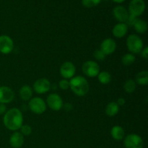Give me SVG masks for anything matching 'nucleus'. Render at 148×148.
I'll use <instances>...</instances> for the list:
<instances>
[{"label": "nucleus", "mask_w": 148, "mask_h": 148, "mask_svg": "<svg viewBox=\"0 0 148 148\" xmlns=\"http://www.w3.org/2000/svg\"><path fill=\"white\" fill-rule=\"evenodd\" d=\"M3 123L7 129L11 131L20 130L23 123V116L21 111L13 108L7 111L3 117Z\"/></svg>", "instance_id": "obj_1"}, {"label": "nucleus", "mask_w": 148, "mask_h": 148, "mask_svg": "<svg viewBox=\"0 0 148 148\" xmlns=\"http://www.w3.org/2000/svg\"><path fill=\"white\" fill-rule=\"evenodd\" d=\"M69 82L70 89L75 95L78 96H84L89 91V83L84 77H73L71 78Z\"/></svg>", "instance_id": "obj_2"}, {"label": "nucleus", "mask_w": 148, "mask_h": 148, "mask_svg": "<svg viewBox=\"0 0 148 148\" xmlns=\"http://www.w3.org/2000/svg\"><path fill=\"white\" fill-rule=\"evenodd\" d=\"M127 46L128 50L132 53H139L144 48V43L140 36L135 34H132L127 38Z\"/></svg>", "instance_id": "obj_3"}, {"label": "nucleus", "mask_w": 148, "mask_h": 148, "mask_svg": "<svg viewBox=\"0 0 148 148\" xmlns=\"http://www.w3.org/2000/svg\"><path fill=\"white\" fill-rule=\"evenodd\" d=\"M28 107L30 111L36 114H42L46 110V103L42 98L35 97L29 101Z\"/></svg>", "instance_id": "obj_4"}, {"label": "nucleus", "mask_w": 148, "mask_h": 148, "mask_svg": "<svg viewBox=\"0 0 148 148\" xmlns=\"http://www.w3.org/2000/svg\"><path fill=\"white\" fill-rule=\"evenodd\" d=\"M145 10V3L144 0H132L129 4V14L140 17Z\"/></svg>", "instance_id": "obj_5"}, {"label": "nucleus", "mask_w": 148, "mask_h": 148, "mask_svg": "<svg viewBox=\"0 0 148 148\" xmlns=\"http://www.w3.org/2000/svg\"><path fill=\"white\" fill-rule=\"evenodd\" d=\"M82 72L89 77H95L98 76L100 72V66L94 61H87L82 64Z\"/></svg>", "instance_id": "obj_6"}, {"label": "nucleus", "mask_w": 148, "mask_h": 148, "mask_svg": "<svg viewBox=\"0 0 148 148\" xmlns=\"http://www.w3.org/2000/svg\"><path fill=\"white\" fill-rule=\"evenodd\" d=\"M143 140L137 134H129L124 139V146L126 148H143Z\"/></svg>", "instance_id": "obj_7"}, {"label": "nucleus", "mask_w": 148, "mask_h": 148, "mask_svg": "<svg viewBox=\"0 0 148 148\" xmlns=\"http://www.w3.org/2000/svg\"><path fill=\"white\" fill-rule=\"evenodd\" d=\"M14 49V42L10 36L7 35L0 36V53L9 54Z\"/></svg>", "instance_id": "obj_8"}, {"label": "nucleus", "mask_w": 148, "mask_h": 148, "mask_svg": "<svg viewBox=\"0 0 148 148\" xmlns=\"http://www.w3.org/2000/svg\"><path fill=\"white\" fill-rule=\"evenodd\" d=\"M46 103L51 109L55 111H58L62 109L64 105L61 96L56 93L50 94L46 100Z\"/></svg>", "instance_id": "obj_9"}, {"label": "nucleus", "mask_w": 148, "mask_h": 148, "mask_svg": "<svg viewBox=\"0 0 148 148\" xmlns=\"http://www.w3.org/2000/svg\"><path fill=\"white\" fill-rule=\"evenodd\" d=\"M76 72V67L71 62H65L60 67V75L64 79H71L73 77Z\"/></svg>", "instance_id": "obj_10"}, {"label": "nucleus", "mask_w": 148, "mask_h": 148, "mask_svg": "<svg viewBox=\"0 0 148 148\" xmlns=\"http://www.w3.org/2000/svg\"><path fill=\"white\" fill-rule=\"evenodd\" d=\"M51 83L46 78H40L33 84V90L38 94H43L49 92L51 89Z\"/></svg>", "instance_id": "obj_11"}, {"label": "nucleus", "mask_w": 148, "mask_h": 148, "mask_svg": "<svg viewBox=\"0 0 148 148\" xmlns=\"http://www.w3.org/2000/svg\"><path fill=\"white\" fill-rule=\"evenodd\" d=\"M14 91L7 86L0 87V103H10L14 100Z\"/></svg>", "instance_id": "obj_12"}, {"label": "nucleus", "mask_w": 148, "mask_h": 148, "mask_svg": "<svg viewBox=\"0 0 148 148\" xmlns=\"http://www.w3.org/2000/svg\"><path fill=\"white\" fill-rule=\"evenodd\" d=\"M129 14L128 10L123 6H116L113 10V15L114 18L119 23H125Z\"/></svg>", "instance_id": "obj_13"}, {"label": "nucleus", "mask_w": 148, "mask_h": 148, "mask_svg": "<svg viewBox=\"0 0 148 148\" xmlns=\"http://www.w3.org/2000/svg\"><path fill=\"white\" fill-rule=\"evenodd\" d=\"M116 49V43L112 38H106L101 44V49L106 55H110L114 53Z\"/></svg>", "instance_id": "obj_14"}, {"label": "nucleus", "mask_w": 148, "mask_h": 148, "mask_svg": "<svg viewBox=\"0 0 148 148\" xmlns=\"http://www.w3.org/2000/svg\"><path fill=\"white\" fill-rule=\"evenodd\" d=\"M128 26L123 23H119L116 25L112 30V33L116 38H121L124 37L128 32Z\"/></svg>", "instance_id": "obj_15"}, {"label": "nucleus", "mask_w": 148, "mask_h": 148, "mask_svg": "<svg viewBox=\"0 0 148 148\" xmlns=\"http://www.w3.org/2000/svg\"><path fill=\"white\" fill-rule=\"evenodd\" d=\"M24 143V137L19 132H15L11 135L10 144L13 148H20Z\"/></svg>", "instance_id": "obj_16"}, {"label": "nucleus", "mask_w": 148, "mask_h": 148, "mask_svg": "<svg viewBox=\"0 0 148 148\" xmlns=\"http://www.w3.org/2000/svg\"><path fill=\"white\" fill-rule=\"evenodd\" d=\"M111 135L114 140L119 141V140H122L125 137V131L121 127L116 125L111 128Z\"/></svg>", "instance_id": "obj_17"}, {"label": "nucleus", "mask_w": 148, "mask_h": 148, "mask_svg": "<svg viewBox=\"0 0 148 148\" xmlns=\"http://www.w3.org/2000/svg\"><path fill=\"white\" fill-rule=\"evenodd\" d=\"M20 97L25 101H30L33 96V89L29 85H23L20 90Z\"/></svg>", "instance_id": "obj_18"}, {"label": "nucleus", "mask_w": 148, "mask_h": 148, "mask_svg": "<svg viewBox=\"0 0 148 148\" xmlns=\"http://www.w3.org/2000/svg\"><path fill=\"white\" fill-rule=\"evenodd\" d=\"M119 111V106L116 102H111L106 106L105 109L106 114L108 116L112 117L116 115Z\"/></svg>", "instance_id": "obj_19"}, {"label": "nucleus", "mask_w": 148, "mask_h": 148, "mask_svg": "<svg viewBox=\"0 0 148 148\" xmlns=\"http://www.w3.org/2000/svg\"><path fill=\"white\" fill-rule=\"evenodd\" d=\"M133 27L137 33H140V34H144L147 30V24L145 20L137 18Z\"/></svg>", "instance_id": "obj_20"}, {"label": "nucleus", "mask_w": 148, "mask_h": 148, "mask_svg": "<svg viewBox=\"0 0 148 148\" xmlns=\"http://www.w3.org/2000/svg\"><path fill=\"white\" fill-rule=\"evenodd\" d=\"M135 82L140 85H146L148 83V72L142 71L139 72L135 77Z\"/></svg>", "instance_id": "obj_21"}, {"label": "nucleus", "mask_w": 148, "mask_h": 148, "mask_svg": "<svg viewBox=\"0 0 148 148\" xmlns=\"http://www.w3.org/2000/svg\"><path fill=\"white\" fill-rule=\"evenodd\" d=\"M98 79L101 84L106 85L111 81V75L109 72L103 71V72H100L98 75Z\"/></svg>", "instance_id": "obj_22"}, {"label": "nucleus", "mask_w": 148, "mask_h": 148, "mask_svg": "<svg viewBox=\"0 0 148 148\" xmlns=\"http://www.w3.org/2000/svg\"><path fill=\"white\" fill-rule=\"evenodd\" d=\"M136 87H137V84H136L135 81L132 79H127L124 84V90L127 93H132V92H134L136 90Z\"/></svg>", "instance_id": "obj_23"}, {"label": "nucleus", "mask_w": 148, "mask_h": 148, "mask_svg": "<svg viewBox=\"0 0 148 148\" xmlns=\"http://www.w3.org/2000/svg\"><path fill=\"white\" fill-rule=\"evenodd\" d=\"M136 57L133 53H126L121 58V62L124 66H130L135 62Z\"/></svg>", "instance_id": "obj_24"}, {"label": "nucleus", "mask_w": 148, "mask_h": 148, "mask_svg": "<svg viewBox=\"0 0 148 148\" xmlns=\"http://www.w3.org/2000/svg\"><path fill=\"white\" fill-rule=\"evenodd\" d=\"M101 0H82V4L86 8L96 7L101 3Z\"/></svg>", "instance_id": "obj_25"}, {"label": "nucleus", "mask_w": 148, "mask_h": 148, "mask_svg": "<svg viewBox=\"0 0 148 148\" xmlns=\"http://www.w3.org/2000/svg\"><path fill=\"white\" fill-rule=\"evenodd\" d=\"M93 56L95 59L98 61H103L106 59V55L101 50V49H97L94 51Z\"/></svg>", "instance_id": "obj_26"}, {"label": "nucleus", "mask_w": 148, "mask_h": 148, "mask_svg": "<svg viewBox=\"0 0 148 148\" xmlns=\"http://www.w3.org/2000/svg\"><path fill=\"white\" fill-rule=\"evenodd\" d=\"M20 133H21L23 135L28 136L30 135L32 133V128L30 125H22V127H20Z\"/></svg>", "instance_id": "obj_27"}, {"label": "nucleus", "mask_w": 148, "mask_h": 148, "mask_svg": "<svg viewBox=\"0 0 148 148\" xmlns=\"http://www.w3.org/2000/svg\"><path fill=\"white\" fill-rule=\"evenodd\" d=\"M137 20V17H136L135 16L132 15V14H129L128 18H127V21H126L125 24L127 25L129 27H134V25L135 24L136 21Z\"/></svg>", "instance_id": "obj_28"}, {"label": "nucleus", "mask_w": 148, "mask_h": 148, "mask_svg": "<svg viewBox=\"0 0 148 148\" xmlns=\"http://www.w3.org/2000/svg\"><path fill=\"white\" fill-rule=\"evenodd\" d=\"M59 88L62 90H66L68 88H69V82L67 79H63L59 82Z\"/></svg>", "instance_id": "obj_29"}, {"label": "nucleus", "mask_w": 148, "mask_h": 148, "mask_svg": "<svg viewBox=\"0 0 148 148\" xmlns=\"http://www.w3.org/2000/svg\"><path fill=\"white\" fill-rule=\"evenodd\" d=\"M142 56L145 59H148V48L146 46V47L143 48V49L142 50Z\"/></svg>", "instance_id": "obj_30"}, {"label": "nucleus", "mask_w": 148, "mask_h": 148, "mask_svg": "<svg viewBox=\"0 0 148 148\" xmlns=\"http://www.w3.org/2000/svg\"><path fill=\"white\" fill-rule=\"evenodd\" d=\"M7 112V107L4 103H0V115H3Z\"/></svg>", "instance_id": "obj_31"}, {"label": "nucleus", "mask_w": 148, "mask_h": 148, "mask_svg": "<svg viewBox=\"0 0 148 148\" xmlns=\"http://www.w3.org/2000/svg\"><path fill=\"white\" fill-rule=\"evenodd\" d=\"M62 108H64V109L65 111H72V105L71 103H65L64 105H63Z\"/></svg>", "instance_id": "obj_32"}, {"label": "nucleus", "mask_w": 148, "mask_h": 148, "mask_svg": "<svg viewBox=\"0 0 148 148\" xmlns=\"http://www.w3.org/2000/svg\"><path fill=\"white\" fill-rule=\"evenodd\" d=\"M116 103L118 104L119 106H124L125 104L126 101L124 98H119Z\"/></svg>", "instance_id": "obj_33"}, {"label": "nucleus", "mask_w": 148, "mask_h": 148, "mask_svg": "<svg viewBox=\"0 0 148 148\" xmlns=\"http://www.w3.org/2000/svg\"><path fill=\"white\" fill-rule=\"evenodd\" d=\"M111 1H113L115 3H117V4H121V3L124 2L126 0H111Z\"/></svg>", "instance_id": "obj_34"}]
</instances>
